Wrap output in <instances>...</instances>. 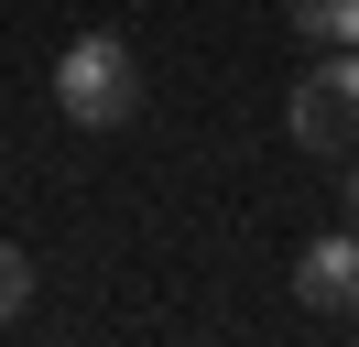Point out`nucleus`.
I'll return each mask as SVG.
<instances>
[{
	"instance_id": "1",
	"label": "nucleus",
	"mask_w": 359,
	"mask_h": 347,
	"mask_svg": "<svg viewBox=\"0 0 359 347\" xmlns=\"http://www.w3.org/2000/svg\"><path fill=\"white\" fill-rule=\"evenodd\" d=\"M55 108H66L76 130H120L142 108V55L120 33H76L66 55H55Z\"/></svg>"
},
{
	"instance_id": "2",
	"label": "nucleus",
	"mask_w": 359,
	"mask_h": 347,
	"mask_svg": "<svg viewBox=\"0 0 359 347\" xmlns=\"http://www.w3.org/2000/svg\"><path fill=\"white\" fill-rule=\"evenodd\" d=\"M283 130H294L305 152H327V163L359 152V43H327V65L283 98Z\"/></svg>"
},
{
	"instance_id": "3",
	"label": "nucleus",
	"mask_w": 359,
	"mask_h": 347,
	"mask_svg": "<svg viewBox=\"0 0 359 347\" xmlns=\"http://www.w3.org/2000/svg\"><path fill=\"white\" fill-rule=\"evenodd\" d=\"M294 293H305V315H359V217L294 250Z\"/></svg>"
},
{
	"instance_id": "4",
	"label": "nucleus",
	"mask_w": 359,
	"mask_h": 347,
	"mask_svg": "<svg viewBox=\"0 0 359 347\" xmlns=\"http://www.w3.org/2000/svg\"><path fill=\"white\" fill-rule=\"evenodd\" d=\"M283 22L305 43H359V0H283Z\"/></svg>"
},
{
	"instance_id": "5",
	"label": "nucleus",
	"mask_w": 359,
	"mask_h": 347,
	"mask_svg": "<svg viewBox=\"0 0 359 347\" xmlns=\"http://www.w3.org/2000/svg\"><path fill=\"white\" fill-rule=\"evenodd\" d=\"M22 304H33V260H22V250H11V239H0V325L22 315Z\"/></svg>"
},
{
	"instance_id": "6",
	"label": "nucleus",
	"mask_w": 359,
	"mask_h": 347,
	"mask_svg": "<svg viewBox=\"0 0 359 347\" xmlns=\"http://www.w3.org/2000/svg\"><path fill=\"white\" fill-rule=\"evenodd\" d=\"M337 195H348V217H359V152H348V185H337Z\"/></svg>"
}]
</instances>
